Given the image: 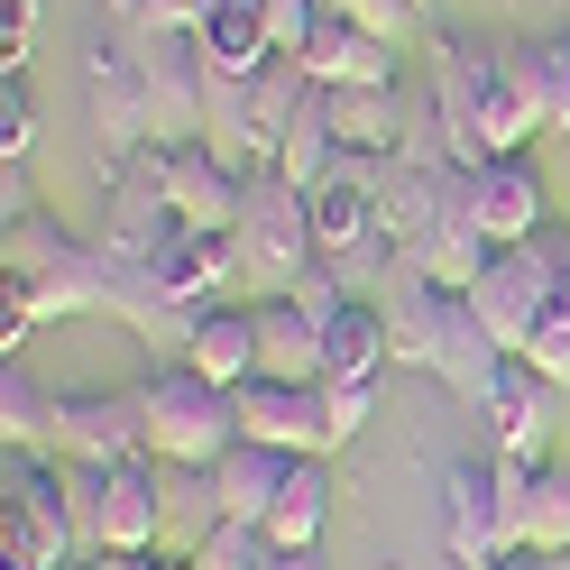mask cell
Masks as SVG:
<instances>
[{"label":"cell","instance_id":"1","mask_svg":"<svg viewBox=\"0 0 570 570\" xmlns=\"http://www.w3.org/2000/svg\"><path fill=\"white\" fill-rule=\"evenodd\" d=\"M433 120H442V157L451 166H488V157H515L543 138V120H533V101L515 92L507 75V47H433Z\"/></svg>","mask_w":570,"mask_h":570},{"label":"cell","instance_id":"2","mask_svg":"<svg viewBox=\"0 0 570 570\" xmlns=\"http://www.w3.org/2000/svg\"><path fill=\"white\" fill-rule=\"evenodd\" d=\"M138 405H148V460H166V470H212L239 442V396L185 360L138 377Z\"/></svg>","mask_w":570,"mask_h":570},{"label":"cell","instance_id":"3","mask_svg":"<svg viewBox=\"0 0 570 570\" xmlns=\"http://www.w3.org/2000/svg\"><path fill=\"white\" fill-rule=\"evenodd\" d=\"M83 552H166V460H65Z\"/></svg>","mask_w":570,"mask_h":570},{"label":"cell","instance_id":"4","mask_svg":"<svg viewBox=\"0 0 570 570\" xmlns=\"http://www.w3.org/2000/svg\"><path fill=\"white\" fill-rule=\"evenodd\" d=\"M239 267L258 295H285L295 276H313L323 239H313V194H295L276 166H248V194H239Z\"/></svg>","mask_w":570,"mask_h":570},{"label":"cell","instance_id":"5","mask_svg":"<svg viewBox=\"0 0 570 570\" xmlns=\"http://www.w3.org/2000/svg\"><path fill=\"white\" fill-rule=\"evenodd\" d=\"M120 166H138L148 185L185 212V222H203V230H230L239 222V194H248V166L239 157H222L212 138H148L138 157H120Z\"/></svg>","mask_w":570,"mask_h":570},{"label":"cell","instance_id":"6","mask_svg":"<svg viewBox=\"0 0 570 570\" xmlns=\"http://www.w3.org/2000/svg\"><path fill=\"white\" fill-rule=\"evenodd\" d=\"M442 543H451V570H497L515 552V488L507 470L488 460H451L442 479Z\"/></svg>","mask_w":570,"mask_h":570},{"label":"cell","instance_id":"7","mask_svg":"<svg viewBox=\"0 0 570 570\" xmlns=\"http://www.w3.org/2000/svg\"><path fill=\"white\" fill-rule=\"evenodd\" d=\"M56 451L65 460H148V405L138 386H83V396L56 405Z\"/></svg>","mask_w":570,"mask_h":570},{"label":"cell","instance_id":"8","mask_svg":"<svg viewBox=\"0 0 570 570\" xmlns=\"http://www.w3.org/2000/svg\"><path fill=\"white\" fill-rule=\"evenodd\" d=\"M138 83H148V129L157 138H203V101H212L203 38H138Z\"/></svg>","mask_w":570,"mask_h":570},{"label":"cell","instance_id":"9","mask_svg":"<svg viewBox=\"0 0 570 570\" xmlns=\"http://www.w3.org/2000/svg\"><path fill=\"white\" fill-rule=\"evenodd\" d=\"M239 442H267V451H295L332 460V414H323V377L295 386V377H248L239 386Z\"/></svg>","mask_w":570,"mask_h":570},{"label":"cell","instance_id":"10","mask_svg":"<svg viewBox=\"0 0 570 570\" xmlns=\"http://www.w3.org/2000/svg\"><path fill=\"white\" fill-rule=\"evenodd\" d=\"M460 295L479 304V323H488L497 341H507L515 360L533 350V323L552 313V285H543V267H533L524 248H497V258H488V267H479L470 285H460Z\"/></svg>","mask_w":570,"mask_h":570},{"label":"cell","instance_id":"11","mask_svg":"<svg viewBox=\"0 0 570 570\" xmlns=\"http://www.w3.org/2000/svg\"><path fill=\"white\" fill-rule=\"evenodd\" d=\"M175 360H185V368H203L212 386H230V396H239V386L248 377H258V304H203V313H185V341H175Z\"/></svg>","mask_w":570,"mask_h":570},{"label":"cell","instance_id":"12","mask_svg":"<svg viewBox=\"0 0 570 570\" xmlns=\"http://www.w3.org/2000/svg\"><path fill=\"white\" fill-rule=\"evenodd\" d=\"M175 230H185V212H175L138 166H111V212H101V248L111 258H129V267H157L166 248H175Z\"/></svg>","mask_w":570,"mask_h":570},{"label":"cell","instance_id":"13","mask_svg":"<svg viewBox=\"0 0 570 570\" xmlns=\"http://www.w3.org/2000/svg\"><path fill=\"white\" fill-rule=\"evenodd\" d=\"M543 222H552V185H543V166H533V148L488 157V166H479V230H488L497 248H524Z\"/></svg>","mask_w":570,"mask_h":570},{"label":"cell","instance_id":"14","mask_svg":"<svg viewBox=\"0 0 570 570\" xmlns=\"http://www.w3.org/2000/svg\"><path fill=\"white\" fill-rule=\"evenodd\" d=\"M148 276H157V295H166L175 313L222 304V285L248 276V267H239V230H203V222H185V230H175V248H166Z\"/></svg>","mask_w":570,"mask_h":570},{"label":"cell","instance_id":"15","mask_svg":"<svg viewBox=\"0 0 570 570\" xmlns=\"http://www.w3.org/2000/svg\"><path fill=\"white\" fill-rule=\"evenodd\" d=\"M497 470H507V488H515V552L570 561V470L515 460V451H497Z\"/></svg>","mask_w":570,"mask_h":570},{"label":"cell","instance_id":"16","mask_svg":"<svg viewBox=\"0 0 570 570\" xmlns=\"http://www.w3.org/2000/svg\"><path fill=\"white\" fill-rule=\"evenodd\" d=\"M386 341H396V360L405 368H433V350H442V323H451V285L442 276H423L414 258H396V276H386Z\"/></svg>","mask_w":570,"mask_h":570},{"label":"cell","instance_id":"17","mask_svg":"<svg viewBox=\"0 0 570 570\" xmlns=\"http://www.w3.org/2000/svg\"><path fill=\"white\" fill-rule=\"evenodd\" d=\"M304 75L323 83V92H360V83H396V47L386 38H368L360 19H341V10H323V28L304 38Z\"/></svg>","mask_w":570,"mask_h":570},{"label":"cell","instance_id":"18","mask_svg":"<svg viewBox=\"0 0 570 570\" xmlns=\"http://www.w3.org/2000/svg\"><path fill=\"white\" fill-rule=\"evenodd\" d=\"M552 396L561 386L533 368V360H507L497 368V386H488V423H497V451H515V460H543V442H552Z\"/></svg>","mask_w":570,"mask_h":570},{"label":"cell","instance_id":"19","mask_svg":"<svg viewBox=\"0 0 570 570\" xmlns=\"http://www.w3.org/2000/svg\"><path fill=\"white\" fill-rule=\"evenodd\" d=\"M507 360H515V350L479 323V304H470V295H451V323H442V350H433V377L451 386V396L488 405V386H497V368H507Z\"/></svg>","mask_w":570,"mask_h":570},{"label":"cell","instance_id":"20","mask_svg":"<svg viewBox=\"0 0 570 570\" xmlns=\"http://www.w3.org/2000/svg\"><path fill=\"white\" fill-rule=\"evenodd\" d=\"M323 524H332V460L313 451V460H295L285 470V488H276V507H267V543L276 552H323Z\"/></svg>","mask_w":570,"mask_h":570},{"label":"cell","instance_id":"21","mask_svg":"<svg viewBox=\"0 0 570 570\" xmlns=\"http://www.w3.org/2000/svg\"><path fill=\"white\" fill-rule=\"evenodd\" d=\"M285 470H295V451H267V442H230L222 460H212V497H222L230 524H267Z\"/></svg>","mask_w":570,"mask_h":570},{"label":"cell","instance_id":"22","mask_svg":"<svg viewBox=\"0 0 570 570\" xmlns=\"http://www.w3.org/2000/svg\"><path fill=\"white\" fill-rule=\"evenodd\" d=\"M258 377H295V386L323 377V323L295 295H258Z\"/></svg>","mask_w":570,"mask_h":570},{"label":"cell","instance_id":"23","mask_svg":"<svg viewBox=\"0 0 570 570\" xmlns=\"http://www.w3.org/2000/svg\"><path fill=\"white\" fill-rule=\"evenodd\" d=\"M332 166H341V120H332V92L313 83L304 92V111L285 120V138H276V175L295 194H323L332 185Z\"/></svg>","mask_w":570,"mask_h":570},{"label":"cell","instance_id":"24","mask_svg":"<svg viewBox=\"0 0 570 570\" xmlns=\"http://www.w3.org/2000/svg\"><path fill=\"white\" fill-rule=\"evenodd\" d=\"M203 56H212V75H267L276 65V28H267V0H212V19H203Z\"/></svg>","mask_w":570,"mask_h":570},{"label":"cell","instance_id":"25","mask_svg":"<svg viewBox=\"0 0 570 570\" xmlns=\"http://www.w3.org/2000/svg\"><path fill=\"white\" fill-rule=\"evenodd\" d=\"M386 360H396V341H386L377 295H350L332 323H323V377H368V386H377Z\"/></svg>","mask_w":570,"mask_h":570},{"label":"cell","instance_id":"26","mask_svg":"<svg viewBox=\"0 0 570 570\" xmlns=\"http://www.w3.org/2000/svg\"><path fill=\"white\" fill-rule=\"evenodd\" d=\"M332 120H341V148H368V157H396L405 148V83H360V92H332Z\"/></svg>","mask_w":570,"mask_h":570},{"label":"cell","instance_id":"27","mask_svg":"<svg viewBox=\"0 0 570 570\" xmlns=\"http://www.w3.org/2000/svg\"><path fill=\"white\" fill-rule=\"evenodd\" d=\"M56 405H65V396H47L19 360H0V451L47 460V451H56Z\"/></svg>","mask_w":570,"mask_h":570},{"label":"cell","instance_id":"28","mask_svg":"<svg viewBox=\"0 0 570 570\" xmlns=\"http://www.w3.org/2000/svg\"><path fill=\"white\" fill-rule=\"evenodd\" d=\"M507 75H515V92L533 101L543 129H570V38H515Z\"/></svg>","mask_w":570,"mask_h":570},{"label":"cell","instance_id":"29","mask_svg":"<svg viewBox=\"0 0 570 570\" xmlns=\"http://www.w3.org/2000/svg\"><path fill=\"white\" fill-rule=\"evenodd\" d=\"M38 92H28V75H0V166H28V148H38Z\"/></svg>","mask_w":570,"mask_h":570},{"label":"cell","instance_id":"30","mask_svg":"<svg viewBox=\"0 0 570 570\" xmlns=\"http://www.w3.org/2000/svg\"><path fill=\"white\" fill-rule=\"evenodd\" d=\"M267 552H276V543H267L258 524H212L203 552H194L185 570H267Z\"/></svg>","mask_w":570,"mask_h":570},{"label":"cell","instance_id":"31","mask_svg":"<svg viewBox=\"0 0 570 570\" xmlns=\"http://www.w3.org/2000/svg\"><path fill=\"white\" fill-rule=\"evenodd\" d=\"M368 396H377L368 377H323V414H332V451L368 433Z\"/></svg>","mask_w":570,"mask_h":570},{"label":"cell","instance_id":"32","mask_svg":"<svg viewBox=\"0 0 570 570\" xmlns=\"http://www.w3.org/2000/svg\"><path fill=\"white\" fill-rule=\"evenodd\" d=\"M203 19H212V0H138L129 10L138 38H203Z\"/></svg>","mask_w":570,"mask_h":570},{"label":"cell","instance_id":"33","mask_svg":"<svg viewBox=\"0 0 570 570\" xmlns=\"http://www.w3.org/2000/svg\"><path fill=\"white\" fill-rule=\"evenodd\" d=\"M533 368H543L552 386H570V304H552L543 323H533V350H524Z\"/></svg>","mask_w":570,"mask_h":570},{"label":"cell","instance_id":"34","mask_svg":"<svg viewBox=\"0 0 570 570\" xmlns=\"http://www.w3.org/2000/svg\"><path fill=\"white\" fill-rule=\"evenodd\" d=\"M332 10H341V19H360V28H368V38H386V47H396V38H405V28L423 19V10H414V0H332Z\"/></svg>","mask_w":570,"mask_h":570},{"label":"cell","instance_id":"35","mask_svg":"<svg viewBox=\"0 0 570 570\" xmlns=\"http://www.w3.org/2000/svg\"><path fill=\"white\" fill-rule=\"evenodd\" d=\"M332 0H267V28H276V56H304V38L323 28Z\"/></svg>","mask_w":570,"mask_h":570},{"label":"cell","instance_id":"36","mask_svg":"<svg viewBox=\"0 0 570 570\" xmlns=\"http://www.w3.org/2000/svg\"><path fill=\"white\" fill-rule=\"evenodd\" d=\"M285 295H295V304L313 313V323H332V313L350 304V285H341V267H332V258H313V276H295Z\"/></svg>","mask_w":570,"mask_h":570},{"label":"cell","instance_id":"37","mask_svg":"<svg viewBox=\"0 0 570 570\" xmlns=\"http://www.w3.org/2000/svg\"><path fill=\"white\" fill-rule=\"evenodd\" d=\"M28 38H38V0H0V75H28Z\"/></svg>","mask_w":570,"mask_h":570},{"label":"cell","instance_id":"38","mask_svg":"<svg viewBox=\"0 0 570 570\" xmlns=\"http://www.w3.org/2000/svg\"><path fill=\"white\" fill-rule=\"evenodd\" d=\"M267 570H323V552H267Z\"/></svg>","mask_w":570,"mask_h":570},{"label":"cell","instance_id":"39","mask_svg":"<svg viewBox=\"0 0 570 570\" xmlns=\"http://www.w3.org/2000/svg\"><path fill=\"white\" fill-rule=\"evenodd\" d=\"M497 570H570V561H543V552H507Z\"/></svg>","mask_w":570,"mask_h":570},{"label":"cell","instance_id":"40","mask_svg":"<svg viewBox=\"0 0 570 570\" xmlns=\"http://www.w3.org/2000/svg\"><path fill=\"white\" fill-rule=\"evenodd\" d=\"M414 10H442V0H414Z\"/></svg>","mask_w":570,"mask_h":570}]
</instances>
